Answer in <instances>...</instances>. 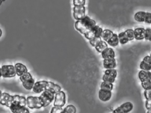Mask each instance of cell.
Listing matches in <instances>:
<instances>
[{"label":"cell","mask_w":151,"mask_h":113,"mask_svg":"<svg viewBox=\"0 0 151 113\" xmlns=\"http://www.w3.org/2000/svg\"><path fill=\"white\" fill-rule=\"evenodd\" d=\"M45 89H47L53 92V94H56V93L60 91L61 87L60 85L55 84L53 82H47Z\"/></svg>","instance_id":"2e32d148"},{"label":"cell","mask_w":151,"mask_h":113,"mask_svg":"<svg viewBox=\"0 0 151 113\" xmlns=\"http://www.w3.org/2000/svg\"><path fill=\"white\" fill-rule=\"evenodd\" d=\"M108 47V44L104 41H100L99 43L95 46V49L98 53H101L106 49Z\"/></svg>","instance_id":"ffe728a7"},{"label":"cell","mask_w":151,"mask_h":113,"mask_svg":"<svg viewBox=\"0 0 151 113\" xmlns=\"http://www.w3.org/2000/svg\"><path fill=\"white\" fill-rule=\"evenodd\" d=\"M76 107L72 104H70L63 109V113H76Z\"/></svg>","instance_id":"4316f807"},{"label":"cell","mask_w":151,"mask_h":113,"mask_svg":"<svg viewBox=\"0 0 151 113\" xmlns=\"http://www.w3.org/2000/svg\"><path fill=\"white\" fill-rule=\"evenodd\" d=\"M16 73L18 76H20L27 72V67L21 63H17L15 65Z\"/></svg>","instance_id":"e0dca14e"},{"label":"cell","mask_w":151,"mask_h":113,"mask_svg":"<svg viewBox=\"0 0 151 113\" xmlns=\"http://www.w3.org/2000/svg\"><path fill=\"white\" fill-rule=\"evenodd\" d=\"M107 44L112 47H116L118 46L119 43V38L118 35L116 34H113L112 37L106 42Z\"/></svg>","instance_id":"d6986e66"},{"label":"cell","mask_w":151,"mask_h":113,"mask_svg":"<svg viewBox=\"0 0 151 113\" xmlns=\"http://www.w3.org/2000/svg\"><path fill=\"white\" fill-rule=\"evenodd\" d=\"M117 66L116 61L115 58L104 59L103 61V67L106 69H115Z\"/></svg>","instance_id":"5bb4252c"},{"label":"cell","mask_w":151,"mask_h":113,"mask_svg":"<svg viewBox=\"0 0 151 113\" xmlns=\"http://www.w3.org/2000/svg\"><path fill=\"white\" fill-rule=\"evenodd\" d=\"M55 94L47 89H45L43 91L42 94L40 97V98L42 103L44 107L48 106L52 103L55 99Z\"/></svg>","instance_id":"5b68a950"},{"label":"cell","mask_w":151,"mask_h":113,"mask_svg":"<svg viewBox=\"0 0 151 113\" xmlns=\"http://www.w3.org/2000/svg\"><path fill=\"white\" fill-rule=\"evenodd\" d=\"M104 74H106L108 75H110L115 78H116L117 77V71L115 69H106L104 72Z\"/></svg>","instance_id":"1f68e13d"},{"label":"cell","mask_w":151,"mask_h":113,"mask_svg":"<svg viewBox=\"0 0 151 113\" xmlns=\"http://www.w3.org/2000/svg\"><path fill=\"white\" fill-rule=\"evenodd\" d=\"M73 16L76 20H80L86 16V8L85 6H74Z\"/></svg>","instance_id":"52a82bcc"},{"label":"cell","mask_w":151,"mask_h":113,"mask_svg":"<svg viewBox=\"0 0 151 113\" xmlns=\"http://www.w3.org/2000/svg\"><path fill=\"white\" fill-rule=\"evenodd\" d=\"M142 61H145V62H147V64L151 65V57L150 56H144Z\"/></svg>","instance_id":"74e56055"},{"label":"cell","mask_w":151,"mask_h":113,"mask_svg":"<svg viewBox=\"0 0 151 113\" xmlns=\"http://www.w3.org/2000/svg\"><path fill=\"white\" fill-rule=\"evenodd\" d=\"M101 40H102V38L101 37H94L89 41L91 46L95 47V46Z\"/></svg>","instance_id":"f546056e"},{"label":"cell","mask_w":151,"mask_h":113,"mask_svg":"<svg viewBox=\"0 0 151 113\" xmlns=\"http://www.w3.org/2000/svg\"><path fill=\"white\" fill-rule=\"evenodd\" d=\"M138 78L141 82L151 79V72L150 71L141 70L138 73Z\"/></svg>","instance_id":"ac0fdd59"},{"label":"cell","mask_w":151,"mask_h":113,"mask_svg":"<svg viewBox=\"0 0 151 113\" xmlns=\"http://www.w3.org/2000/svg\"><path fill=\"white\" fill-rule=\"evenodd\" d=\"M26 105V98L24 97L15 95L13 96L12 103L9 109L14 113H29Z\"/></svg>","instance_id":"7a4b0ae2"},{"label":"cell","mask_w":151,"mask_h":113,"mask_svg":"<svg viewBox=\"0 0 151 113\" xmlns=\"http://www.w3.org/2000/svg\"><path fill=\"white\" fill-rule=\"evenodd\" d=\"M144 95L147 100H151V89H145Z\"/></svg>","instance_id":"8d00e7d4"},{"label":"cell","mask_w":151,"mask_h":113,"mask_svg":"<svg viewBox=\"0 0 151 113\" xmlns=\"http://www.w3.org/2000/svg\"><path fill=\"white\" fill-rule=\"evenodd\" d=\"M63 109H62V107H59V106H55L52 107L51 110V113H63Z\"/></svg>","instance_id":"e575fe53"},{"label":"cell","mask_w":151,"mask_h":113,"mask_svg":"<svg viewBox=\"0 0 151 113\" xmlns=\"http://www.w3.org/2000/svg\"><path fill=\"white\" fill-rule=\"evenodd\" d=\"M1 1H2V2H3V1H5V0H1Z\"/></svg>","instance_id":"ee69618b"},{"label":"cell","mask_w":151,"mask_h":113,"mask_svg":"<svg viewBox=\"0 0 151 113\" xmlns=\"http://www.w3.org/2000/svg\"><path fill=\"white\" fill-rule=\"evenodd\" d=\"M145 39L151 42V29L147 28L145 29Z\"/></svg>","instance_id":"d6a6232c"},{"label":"cell","mask_w":151,"mask_h":113,"mask_svg":"<svg viewBox=\"0 0 151 113\" xmlns=\"http://www.w3.org/2000/svg\"><path fill=\"white\" fill-rule=\"evenodd\" d=\"M1 95H2V92H1V91L0 90V97H1Z\"/></svg>","instance_id":"b9f144b4"},{"label":"cell","mask_w":151,"mask_h":113,"mask_svg":"<svg viewBox=\"0 0 151 113\" xmlns=\"http://www.w3.org/2000/svg\"><path fill=\"white\" fill-rule=\"evenodd\" d=\"M2 1H1V0H0V5H1V4H2Z\"/></svg>","instance_id":"7bdbcfd3"},{"label":"cell","mask_w":151,"mask_h":113,"mask_svg":"<svg viewBox=\"0 0 151 113\" xmlns=\"http://www.w3.org/2000/svg\"><path fill=\"white\" fill-rule=\"evenodd\" d=\"M144 22L147 24H151V13L145 12Z\"/></svg>","instance_id":"d590c367"},{"label":"cell","mask_w":151,"mask_h":113,"mask_svg":"<svg viewBox=\"0 0 151 113\" xmlns=\"http://www.w3.org/2000/svg\"><path fill=\"white\" fill-rule=\"evenodd\" d=\"M112 97V92L111 91L106 90L104 89H100L99 92V98L102 102H108Z\"/></svg>","instance_id":"7c38bea8"},{"label":"cell","mask_w":151,"mask_h":113,"mask_svg":"<svg viewBox=\"0 0 151 113\" xmlns=\"http://www.w3.org/2000/svg\"><path fill=\"white\" fill-rule=\"evenodd\" d=\"M141 85L144 90L151 89V79L141 82Z\"/></svg>","instance_id":"4dcf8cb0"},{"label":"cell","mask_w":151,"mask_h":113,"mask_svg":"<svg viewBox=\"0 0 151 113\" xmlns=\"http://www.w3.org/2000/svg\"><path fill=\"white\" fill-rule=\"evenodd\" d=\"M102 79H103V81H104V82H108V83H114L115 82L116 78H115V77L110 76V75L104 74L103 76Z\"/></svg>","instance_id":"83f0119b"},{"label":"cell","mask_w":151,"mask_h":113,"mask_svg":"<svg viewBox=\"0 0 151 113\" xmlns=\"http://www.w3.org/2000/svg\"><path fill=\"white\" fill-rule=\"evenodd\" d=\"M1 72L2 76L4 78H12L16 74L15 67L13 65H2Z\"/></svg>","instance_id":"8992f818"},{"label":"cell","mask_w":151,"mask_h":113,"mask_svg":"<svg viewBox=\"0 0 151 113\" xmlns=\"http://www.w3.org/2000/svg\"><path fill=\"white\" fill-rule=\"evenodd\" d=\"M26 103L28 107L31 109H40L43 107L41 99L38 97H28L26 98Z\"/></svg>","instance_id":"277c9868"},{"label":"cell","mask_w":151,"mask_h":113,"mask_svg":"<svg viewBox=\"0 0 151 113\" xmlns=\"http://www.w3.org/2000/svg\"><path fill=\"white\" fill-rule=\"evenodd\" d=\"M96 25V22L91 19L88 16H86L83 19L80 20H76L75 23V28L81 34H83L85 37L90 40L94 38L92 29Z\"/></svg>","instance_id":"6da1fadb"},{"label":"cell","mask_w":151,"mask_h":113,"mask_svg":"<svg viewBox=\"0 0 151 113\" xmlns=\"http://www.w3.org/2000/svg\"><path fill=\"white\" fill-rule=\"evenodd\" d=\"M118 38H119V43H121V44H125L129 41L124 31L122 32L119 34Z\"/></svg>","instance_id":"cb8c5ba5"},{"label":"cell","mask_w":151,"mask_h":113,"mask_svg":"<svg viewBox=\"0 0 151 113\" xmlns=\"http://www.w3.org/2000/svg\"><path fill=\"white\" fill-rule=\"evenodd\" d=\"M20 80H21L22 85L25 89L27 90H31L32 89L33 85L35 83V81L29 72H27L23 75L20 76Z\"/></svg>","instance_id":"3957f363"},{"label":"cell","mask_w":151,"mask_h":113,"mask_svg":"<svg viewBox=\"0 0 151 113\" xmlns=\"http://www.w3.org/2000/svg\"><path fill=\"white\" fill-rule=\"evenodd\" d=\"M47 81H38L34 83L32 87V91L35 94H40L46 89Z\"/></svg>","instance_id":"8fae6325"},{"label":"cell","mask_w":151,"mask_h":113,"mask_svg":"<svg viewBox=\"0 0 151 113\" xmlns=\"http://www.w3.org/2000/svg\"><path fill=\"white\" fill-rule=\"evenodd\" d=\"M134 31V39L137 41H141L145 39V29L142 27L137 28Z\"/></svg>","instance_id":"9a60e30c"},{"label":"cell","mask_w":151,"mask_h":113,"mask_svg":"<svg viewBox=\"0 0 151 113\" xmlns=\"http://www.w3.org/2000/svg\"><path fill=\"white\" fill-rule=\"evenodd\" d=\"M139 68L141 70H144V71H151V65L147 64V62H145V61H141V62L140 63L139 65Z\"/></svg>","instance_id":"f1b7e54d"},{"label":"cell","mask_w":151,"mask_h":113,"mask_svg":"<svg viewBox=\"0 0 151 113\" xmlns=\"http://www.w3.org/2000/svg\"><path fill=\"white\" fill-rule=\"evenodd\" d=\"M101 56L104 59H112L115 58V53L111 47H107L101 53Z\"/></svg>","instance_id":"4fadbf2b"},{"label":"cell","mask_w":151,"mask_h":113,"mask_svg":"<svg viewBox=\"0 0 151 113\" xmlns=\"http://www.w3.org/2000/svg\"><path fill=\"white\" fill-rule=\"evenodd\" d=\"M124 32L128 38V39L129 41H132L134 39V31L133 29H128L126 30Z\"/></svg>","instance_id":"484cf974"},{"label":"cell","mask_w":151,"mask_h":113,"mask_svg":"<svg viewBox=\"0 0 151 113\" xmlns=\"http://www.w3.org/2000/svg\"><path fill=\"white\" fill-rule=\"evenodd\" d=\"M13 100V96L10 95L8 93L4 92L0 97V104L3 106H6L8 107H10L12 104Z\"/></svg>","instance_id":"30bf717a"},{"label":"cell","mask_w":151,"mask_h":113,"mask_svg":"<svg viewBox=\"0 0 151 113\" xmlns=\"http://www.w3.org/2000/svg\"><path fill=\"white\" fill-rule=\"evenodd\" d=\"M147 113H151V110H148V112H147Z\"/></svg>","instance_id":"60d3db41"},{"label":"cell","mask_w":151,"mask_h":113,"mask_svg":"<svg viewBox=\"0 0 151 113\" xmlns=\"http://www.w3.org/2000/svg\"><path fill=\"white\" fill-rule=\"evenodd\" d=\"M86 0H73V4L74 6H85Z\"/></svg>","instance_id":"836d02e7"},{"label":"cell","mask_w":151,"mask_h":113,"mask_svg":"<svg viewBox=\"0 0 151 113\" xmlns=\"http://www.w3.org/2000/svg\"><path fill=\"white\" fill-rule=\"evenodd\" d=\"M113 34H114V32L108 29H106L103 30L101 38L103 39V41L107 42L112 37Z\"/></svg>","instance_id":"44dd1931"},{"label":"cell","mask_w":151,"mask_h":113,"mask_svg":"<svg viewBox=\"0 0 151 113\" xmlns=\"http://www.w3.org/2000/svg\"><path fill=\"white\" fill-rule=\"evenodd\" d=\"M1 35H2V31H1V29H0V37L1 36Z\"/></svg>","instance_id":"ab89813d"},{"label":"cell","mask_w":151,"mask_h":113,"mask_svg":"<svg viewBox=\"0 0 151 113\" xmlns=\"http://www.w3.org/2000/svg\"><path fill=\"white\" fill-rule=\"evenodd\" d=\"M145 15V12H144V11L137 12L134 14V20L137 22L143 23L144 22Z\"/></svg>","instance_id":"7402d4cb"},{"label":"cell","mask_w":151,"mask_h":113,"mask_svg":"<svg viewBox=\"0 0 151 113\" xmlns=\"http://www.w3.org/2000/svg\"><path fill=\"white\" fill-rule=\"evenodd\" d=\"M100 88L101 89H104L106 90H109V91H112L113 88H114V85L113 83H108L106 82H103L100 85Z\"/></svg>","instance_id":"d4e9b609"},{"label":"cell","mask_w":151,"mask_h":113,"mask_svg":"<svg viewBox=\"0 0 151 113\" xmlns=\"http://www.w3.org/2000/svg\"><path fill=\"white\" fill-rule=\"evenodd\" d=\"M133 109V104L130 102H127L122 104L113 111L114 113H128Z\"/></svg>","instance_id":"ba28073f"},{"label":"cell","mask_w":151,"mask_h":113,"mask_svg":"<svg viewBox=\"0 0 151 113\" xmlns=\"http://www.w3.org/2000/svg\"><path fill=\"white\" fill-rule=\"evenodd\" d=\"M65 94L63 91H59L55 95L54 106L63 107L65 104Z\"/></svg>","instance_id":"9c48e42d"},{"label":"cell","mask_w":151,"mask_h":113,"mask_svg":"<svg viewBox=\"0 0 151 113\" xmlns=\"http://www.w3.org/2000/svg\"><path fill=\"white\" fill-rule=\"evenodd\" d=\"M103 31V28L97 25H96L92 29V32L94 37H101Z\"/></svg>","instance_id":"603a6c76"},{"label":"cell","mask_w":151,"mask_h":113,"mask_svg":"<svg viewBox=\"0 0 151 113\" xmlns=\"http://www.w3.org/2000/svg\"><path fill=\"white\" fill-rule=\"evenodd\" d=\"M150 56H151V54H150Z\"/></svg>","instance_id":"f6af8a7d"},{"label":"cell","mask_w":151,"mask_h":113,"mask_svg":"<svg viewBox=\"0 0 151 113\" xmlns=\"http://www.w3.org/2000/svg\"><path fill=\"white\" fill-rule=\"evenodd\" d=\"M2 76V72H1V68H0V77Z\"/></svg>","instance_id":"f35d334b"}]
</instances>
